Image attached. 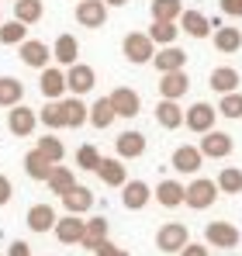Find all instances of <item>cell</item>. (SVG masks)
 <instances>
[{"label":"cell","mask_w":242,"mask_h":256,"mask_svg":"<svg viewBox=\"0 0 242 256\" xmlns=\"http://www.w3.org/2000/svg\"><path fill=\"white\" fill-rule=\"evenodd\" d=\"M214 201H218V184H214V180L198 176L194 184H187V187H184V204H187V208H194V212L211 208Z\"/></svg>","instance_id":"1"},{"label":"cell","mask_w":242,"mask_h":256,"mask_svg":"<svg viewBox=\"0 0 242 256\" xmlns=\"http://www.w3.org/2000/svg\"><path fill=\"white\" fill-rule=\"evenodd\" d=\"M121 52H124V59H128V62L146 66V62H152L156 45H152V38H149L146 32H128V35H124V42H121Z\"/></svg>","instance_id":"2"},{"label":"cell","mask_w":242,"mask_h":256,"mask_svg":"<svg viewBox=\"0 0 242 256\" xmlns=\"http://www.w3.org/2000/svg\"><path fill=\"white\" fill-rule=\"evenodd\" d=\"M187 242H190V232H187L184 222H166L156 232V246H160L162 253H180Z\"/></svg>","instance_id":"3"},{"label":"cell","mask_w":242,"mask_h":256,"mask_svg":"<svg viewBox=\"0 0 242 256\" xmlns=\"http://www.w3.org/2000/svg\"><path fill=\"white\" fill-rule=\"evenodd\" d=\"M94 86H97V73H94L86 62H73V66H66V90H70V94L83 97V94H90Z\"/></svg>","instance_id":"4"},{"label":"cell","mask_w":242,"mask_h":256,"mask_svg":"<svg viewBox=\"0 0 242 256\" xmlns=\"http://www.w3.org/2000/svg\"><path fill=\"white\" fill-rule=\"evenodd\" d=\"M149 201H152V187L146 180H124L121 184V204L128 212H142Z\"/></svg>","instance_id":"5"},{"label":"cell","mask_w":242,"mask_h":256,"mask_svg":"<svg viewBox=\"0 0 242 256\" xmlns=\"http://www.w3.org/2000/svg\"><path fill=\"white\" fill-rule=\"evenodd\" d=\"M38 125V114H35V108H24V104H14L10 111H7V128H10V135H18V138H28L32 132Z\"/></svg>","instance_id":"6"},{"label":"cell","mask_w":242,"mask_h":256,"mask_svg":"<svg viewBox=\"0 0 242 256\" xmlns=\"http://www.w3.org/2000/svg\"><path fill=\"white\" fill-rule=\"evenodd\" d=\"M214 118H218V111H214L211 104H204V100L190 104V108L184 111V125L190 128V132H198V135L211 132V128H214Z\"/></svg>","instance_id":"7"},{"label":"cell","mask_w":242,"mask_h":256,"mask_svg":"<svg viewBox=\"0 0 242 256\" xmlns=\"http://www.w3.org/2000/svg\"><path fill=\"white\" fill-rule=\"evenodd\" d=\"M201 156L204 160H225L228 152H232V135L228 132H218V128H211V132H204L201 138Z\"/></svg>","instance_id":"8"},{"label":"cell","mask_w":242,"mask_h":256,"mask_svg":"<svg viewBox=\"0 0 242 256\" xmlns=\"http://www.w3.org/2000/svg\"><path fill=\"white\" fill-rule=\"evenodd\" d=\"M83 225H86V222H83L80 214H70V212H66V218H56L52 232H56V239H59L62 246H80Z\"/></svg>","instance_id":"9"},{"label":"cell","mask_w":242,"mask_h":256,"mask_svg":"<svg viewBox=\"0 0 242 256\" xmlns=\"http://www.w3.org/2000/svg\"><path fill=\"white\" fill-rule=\"evenodd\" d=\"M18 56H21V62L24 66H32V70H45L48 66V59H52V48L38 38H24V42L18 45Z\"/></svg>","instance_id":"10"},{"label":"cell","mask_w":242,"mask_h":256,"mask_svg":"<svg viewBox=\"0 0 242 256\" xmlns=\"http://www.w3.org/2000/svg\"><path fill=\"white\" fill-rule=\"evenodd\" d=\"M111 108H114V114L118 118H135L138 111H142V97L132 90V86H118V90H111Z\"/></svg>","instance_id":"11"},{"label":"cell","mask_w":242,"mask_h":256,"mask_svg":"<svg viewBox=\"0 0 242 256\" xmlns=\"http://www.w3.org/2000/svg\"><path fill=\"white\" fill-rule=\"evenodd\" d=\"M204 239H208L214 250H232V246H239V228L228 225V222H211V225L204 228Z\"/></svg>","instance_id":"12"},{"label":"cell","mask_w":242,"mask_h":256,"mask_svg":"<svg viewBox=\"0 0 242 256\" xmlns=\"http://www.w3.org/2000/svg\"><path fill=\"white\" fill-rule=\"evenodd\" d=\"M76 21L83 28H104L108 24V4L104 0H80L76 4Z\"/></svg>","instance_id":"13"},{"label":"cell","mask_w":242,"mask_h":256,"mask_svg":"<svg viewBox=\"0 0 242 256\" xmlns=\"http://www.w3.org/2000/svg\"><path fill=\"white\" fill-rule=\"evenodd\" d=\"M38 90H42V97H48V100H62V94H66V73H62V66H45L42 80H38Z\"/></svg>","instance_id":"14"},{"label":"cell","mask_w":242,"mask_h":256,"mask_svg":"<svg viewBox=\"0 0 242 256\" xmlns=\"http://www.w3.org/2000/svg\"><path fill=\"white\" fill-rule=\"evenodd\" d=\"M190 90V80L184 70H170V73H160V94L166 100H180L184 94Z\"/></svg>","instance_id":"15"},{"label":"cell","mask_w":242,"mask_h":256,"mask_svg":"<svg viewBox=\"0 0 242 256\" xmlns=\"http://www.w3.org/2000/svg\"><path fill=\"white\" fill-rule=\"evenodd\" d=\"M62 198V208L70 214H83V212H90L94 208V190L90 187H80V184H73L66 194H59Z\"/></svg>","instance_id":"16"},{"label":"cell","mask_w":242,"mask_h":256,"mask_svg":"<svg viewBox=\"0 0 242 256\" xmlns=\"http://www.w3.org/2000/svg\"><path fill=\"white\" fill-rule=\"evenodd\" d=\"M114 152H118V160H138L146 152V135L142 132H121L114 138Z\"/></svg>","instance_id":"17"},{"label":"cell","mask_w":242,"mask_h":256,"mask_svg":"<svg viewBox=\"0 0 242 256\" xmlns=\"http://www.w3.org/2000/svg\"><path fill=\"white\" fill-rule=\"evenodd\" d=\"M176 21H180V32H187L190 38H208V35H211V28H214L201 10H180V18H176Z\"/></svg>","instance_id":"18"},{"label":"cell","mask_w":242,"mask_h":256,"mask_svg":"<svg viewBox=\"0 0 242 256\" xmlns=\"http://www.w3.org/2000/svg\"><path fill=\"white\" fill-rule=\"evenodd\" d=\"M152 62L160 73H170V70H184L187 66V52L176 48V45H162L160 52H152Z\"/></svg>","instance_id":"19"},{"label":"cell","mask_w":242,"mask_h":256,"mask_svg":"<svg viewBox=\"0 0 242 256\" xmlns=\"http://www.w3.org/2000/svg\"><path fill=\"white\" fill-rule=\"evenodd\" d=\"M204 163L201 149L198 146H180V149H173V170L176 173H198Z\"/></svg>","instance_id":"20"},{"label":"cell","mask_w":242,"mask_h":256,"mask_svg":"<svg viewBox=\"0 0 242 256\" xmlns=\"http://www.w3.org/2000/svg\"><path fill=\"white\" fill-rule=\"evenodd\" d=\"M97 176H100V184H108V187H121L124 180H128V170L121 166V160L114 156V160H104L100 156V163H97Z\"/></svg>","instance_id":"21"},{"label":"cell","mask_w":242,"mask_h":256,"mask_svg":"<svg viewBox=\"0 0 242 256\" xmlns=\"http://www.w3.org/2000/svg\"><path fill=\"white\" fill-rule=\"evenodd\" d=\"M114 118H118V114H114V108H111L108 97H100V100H94V104L86 108V122H90L94 128H111Z\"/></svg>","instance_id":"22"},{"label":"cell","mask_w":242,"mask_h":256,"mask_svg":"<svg viewBox=\"0 0 242 256\" xmlns=\"http://www.w3.org/2000/svg\"><path fill=\"white\" fill-rule=\"evenodd\" d=\"M76 56H80V42H76L73 35H59V38H56V45H52V59H56L59 66H73Z\"/></svg>","instance_id":"23"},{"label":"cell","mask_w":242,"mask_h":256,"mask_svg":"<svg viewBox=\"0 0 242 256\" xmlns=\"http://www.w3.org/2000/svg\"><path fill=\"white\" fill-rule=\"evenodd\" d=\"M56 225V208L52 204H32L28 208V228L32 232H52Z\"/></svg>","instance_id":"24"},{"label":"cell","mask_w":242,"mask_h":256,"mask_svg":"<svg viewBox=\"0 0 242 256\" xmlns=\"http://www.w3.org/2000/svg\"><path fill=\"white\" fill-rule=\"evenodd\" d=\"M156 122H160L162 128H180L184 125V108H180L176 100H166V97H162L160 104H156Z\"/></svg>","instance_id":"25"},{"label":"cell","mask_w":242,"mask_h":256,"mask_svg":"<svg viewBox=\"0 0 242 256\" xmlns=\"http://www.w3.org/2000/svg\"><path fill=\"white\" fill-rule=\"evenodd\" d=\"M24 100V84L18 76H0V108H14Z\"/></svg>","instance_id":"26"},{"label":"cell","mask_w":242,"mask_h":256,"mask_svg":"<svg viewBox=\"0 0 242 256\" xmlns=\"http://www.w3.org/2000/svg\"><path fill=\"white\" fill-rule=\"evenodd\" d=\"M211 90H218V94H228V90H239V73L232 70V66H218V70H211Z\"/></svg>","instance_id":"27"},{"label":"cell","mask_w":242,"mask_h":256,"mask_svg":"<svg viewBox=\"0 0 242 256\" xmlns=\"http://www.w3.org/2000/svg\"><path fill=\"white\" fill-rule=\"evenodd\" d=\"M156 201H160L162 208H180V204H184V184L162 180L160 187H156Z\"/></svg>","instance_id":"28"},{"label":"cell","mask_w":242,"mask_h":256,"mask_svg":"<svg viewBox=\"0 0 242 256\" xmlns=\"http://www.w3.org/2000/svg\"><path fill=\"white\" fill-rule=\"evenodd\" d=\"M42 14H45V4L42 0H14V18L21 24H38Z\"/></svg>","instance_id":"29"},{"label":"cell","mask_w":242,"mask_h":256,"mask_svg":"<svg viewBox=\"0 0 242 256\" xmlns=\"http://www.w3.org/2000/svg\"><path fill=\"white\" fill-rule=\"evenodd\" d=\"M45 184H48V190H52V194H66V190L76 184V176H73L70 166H59V163H56V166L48 170V176H45Z\"/></svg>","instance_id":"30"},{"label":"cell","mask_w":242,"mask_h":256,"mask_svg":"<svg viewBox=\"0 0 242 256\" xmlns=\"http://www.w3.org/2000/svg\"><path fill=\"white\" fill-rule=\"evenodd\" d=\"M108 218H90L86 225H83V239H80V246L83 250H94L100 239H108Z\"/></svg>","instance_id":"31"},{"label":"cell","mask_w":242,"mask_h":256,"mask_svg":"<svg viewBox=\"0 0 242 256\" xmlns=\"http://www.w3.org/2000/svg\"><path fill=\"white\" fill-rule=\"evenodd\" d=\"M146 35L152 38V45H173L176 35H180V24L176 21H152V28Z\"/></svg>","instance_id":"32"},{"label":"cell","mask_w":242,"mask_h":256,"mask_svg":"<svg viewBox=\"0 0 242 256\" xmlns=\"http://www.w3.org/2000/svg\"><path fill=\"white\" fill-rule=\"evenodd\" d=\"M62 114H66V128H83L86 125V104H83L76 94L62 100Z\"/></svg>","instance_id":"33"},{"label":"cell","mask_w":242,"mask_h":256,"mask_svg":"<svg viewBox=\"0 0 242 256\" xmlns=\"http://www.w3.org/2000/svg\"><path fill=\"white\" fill-rule=\"evenodd\" d=\"M214 48L225 52V56L239 52L242 48V32L239 28H218V32H214Z\"/></svg>","instance_id":"34"},{"label":"cell","mask_w":242,"mask_h":256,"mask_svg":"<svg viewBox=\"0 0 242 256\" xmlns=\"http://www.w3.org/2000/svg\"><path fill=\"white\" fill-rule=\"evenodd\" d=\"M52 166H56V163H52V160H45V156H42L38 149H32V152L24 156V173H28L32 180H45Z\"/></svg>","instance_id":"35"},{"label":"cell","mask_w":242,"mask_h":256,"mask_svg":"<svg viewBox=\"0 0 242 256\" xmlns=\"http://www.w3.org/2000/svg\"><path fill=\"white\" fill-rule=\"evenodd\" d=\"M38 122H42L45 128H52V132H56V128H66V114H62V100H48V104H45V108L38 111Z\"/></svg>","instance_id":"36"},{"label":"cell","mask_w":242,"mask_h":256,"mask_svg":"<svg viewBox=\"0 0 242 256\" xmlns=\"http://www.w3.org/2000/svg\"><path fill=\"white\" fill-rule=\"evenodd\" d=\"M35 149H38L45 160H52V163H62V156H66V146H62V138H56V135H42L38 142H35Z\"/></svg>","instance_id":"37"},{"label":"cell","mask_w":242,"mask_h":256,"mask_svg":"<svg viewBox=\"0 0 242 256\" xmlns=\"http://www.w3.org/2000/svg\"><path fill=\"white\" fill-rule=\"evenodd\" d=\"M218 194H239L242 190V170L239 166H225V170L218 173Z\"/></svg>","instance_id":"38"},{"label":"cell","mask_w":242,"mask_h":256,"mask_svg":"<svg viewBox=\"0 0 242 256\" xmlns=\"http://www.w3.org/2000/svg\"><path fill=\"white\" fill-rule=\"evenodd\" d=\"M24 38H28V24H21L18 18L7 21V24L0 21V45H21Z\"/></svg>","instance_id":"39"},{"label":"cell","mask_w":242,"mask_h":256,"mask_svg":"<svg viewBox=\"0 0 242 256\" xmlns=\"http://www.w3.org/2000/svg\"><path fill=\"white\" fill-rule=\"evenodd\" d=\"M218 114H225V118H232V122H239L242 118V94L239 90H228V94H222V100H218V108H214Z\"/></svg>","instance_id":"40"},{"label":"cell","mask_w":242,"mask_h":256,"mask_svg":"<svg viewBox=\"0 0 242 256\" xmlns=\"http://www.w3.org/2000/svg\"><path fill=\"white\" fill-rule=\"evenodd\" d=\"M184 10L180 0H152V21H176Z\"/></svg>","instance_id":"41"},{"label":"cell","mask_w":242,"mask_h":256,"mask_svg":"<svg viewBox=\"0 0 242 256\" xmlns=\"http://www.w3.org/2000/svg\"><path fill=\"white\" fill-rule=\"evenodd\" d=\"M97 163H100L97 146H80V149H76V166H80V170H97Z\"/></svg>","instance_id":"42"},{"label":"cell","mask_w":242,"mask_h":256,"mask_svg":"<svg viewBox=\"0 0 242 256\" xmlns=\"http://www.w3.org/2000/svg\"><path fill=\"white\" fill-rule=\"evenodd\" d=\"M90 253H94V256H114V253H118V246H114L111 239H100V242H97Z\"/></svg>","instance_id":"43"},{"label":"cell","mask_w":242,"mask_h":256,"mask_svg":"<svg viewBox=\"0 0 242 256\" xmlns=\"http://www.w3.org/2000/svg\"><path fill=\"white\" fill-rule=\"evenodd\" d=\"M10 198H14V184H10V180H7V176L0 173V208H4V204H7Z\"/></svg>","instance_id":"44"},{"label":"cell","mask_w":242,"mask_h":256,"mask_svg":"<svg viewBox=\"0 0 242 256\" xmlns=\"http://www.w3.org/2000/svg\"><path fill=\"white\" fill-rule=\"evenodd\" d=\"M180 256H211V253H208V246H201V242H187L180 250Z\"/></svg>","instance_id":"45"},{"label":"cell","mask_w":242,"mask_h":256,"mask_svg":"<svg viewBox=\"0 0 242 256\" xmlns=\"http://www.w3.org/2000/svg\"><path fill=\"white\" fill-rule=\"evenodd\" d=\"M7 256H32V246L18 239V242H10V246H7Z\"/></svg>","instance_id":"46"},{"label":"cell","mask_w":242,"mask_h":256,"mask_svg":"<svg viewBox=\"0 0 242 256\" xmlns=\"http://www.w3.org/2000/svg\"><path fill=\"white\" fill-rule=\"evenodd\" d=\"M222 10L232 18H242V0H222Z\"/></svg>","instance_id":"47"},{"label":"cell","mask_w":242,"mask_h":256,"mask_svg":"<svg viewBox=\"0 0 242 256\" xmlns=\"http://www.w3.org/2000/svg\"><path fill=\"white\" fill-rule=\"evenodd\" d=\"M104 4H108V7H124L128 0H104Z\"/></svg>","instance_id":"48"},{"label":"cell","mask_w":242,"mask_h":256,"mask_svg":"<svg viewBox=\"0 0 242 256\" xmlns=\"http://www.w3.org/2000/svg\"><path fill=\"white\" fill-rule=\"evenodd\" d=\"M114 256H128V250H118V253H114Z\"/></svg>","instance_id":"49"}]
</instances>
